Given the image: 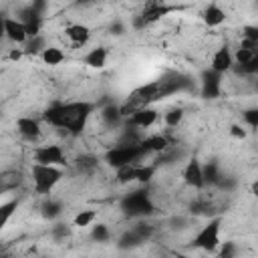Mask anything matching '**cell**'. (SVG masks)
Returning a JSON list of instances; mask_svg holds the SVG:
<instances>
[{
	"instance_id": "obj_1",
	"label": "cell",
	"mask_w": 258,
	"mask_h": 258,
	"mask_svg": "<svg viewBox=\"0 0 258 258\" xmlns=\"http://www.w3.org/2000/svg\"><path fill=\"white\" fill-rule=\"evenodd\" d=\"M93 105L87 101H75V103H64V105H54L50 109L44 111L42 119L46 123H50L52 127L58 129H67L71 135H81L91 113H93Z\"/></svg>"
},
{
	"instance_id": "obj_2",
	"label": "cell",
	"mask_w": 258,
	"mask_h": 258,
	"mask_svg": "<svg viewBox=\"0 0 258 258\" xmlns=\"http://www.w3.org/2000/svg\"><path fill=\"white\" fill-rule=\"evenodd\" d=\"M121 210H123L127 216L143 218V216H151V214L155 212V206H153V202L149 200L147 189H135V191L127 194V196L121 200Z\"/></svg>"
},
{
	"instance_id": "obj_3",
	"label": "cell",
	"mask_w": 258,
	"mask_h": 258,
	"mask_svg": "<svg viewBox=\"0 0 258 258\" xmlns=\"http://www.w3.org/2000/svg\"><path fill=\"white\" fill-rule=\"evenodd\" d=\"M143 155L145 151L141 149V145H119L105 153V161L111 167L121 169L125 165H135V161H139Z\"/></svg>"
},
{
	"instance_id": "obj_4",
	"label": "cell",
	"mask_w": 258,
	"mask_h": 258,
	"mask_svg": "<svg viewBox=\"0 0 258 258\" xmlns=\"http://www.w3.org/2000/svg\"><path fill=\"white\" fill-rule=\"evenodd\" d=\"M60 177H62V171L54 165H40V163L32 165V181L38 194H48L60 181Z\"/></svg>"
},
{
	"instance_id": "obj_5",
	"label": "cell",
	"mask_w": 258,
	"mask_h": 258,
	"mask_svg": "<svg viewBox=\"0 0 258 258\" xmlns=\"http://www.w3.org/2000/svg\"><path fill=\"white\" fill-rule=\"evenodd\" d=\"M220 218H214L210 220L194 238V248H200V250H206V252H212L220 246Z\"/></svg>"
},
{
	"instance_id": "obj_6",
	"label": "cell",
	"mask_w": 258,
	"mask_h": 258,
	"mask_svg": "<svg viewBox=\"0 0 258 258\" xmlns=\"http://www.w3.org/2000/svg\"><path fill=\"white\" fill-rule=\"evenodd\" d=\"M34 159L40 165H64L67 157L58 145H42L34 151Z\"/></svg>"
},
{
	"instance_id": "obj_7",
	"label": "cell",
	"mask_w": 258,
	"mask_h": 258,
	"mask_svg": "<svg viewBox=\"0 0 258 258\" xmlns=\"http://www.w3.org/2000/svg\"><path fill=\"white\" fill-rule=\"evenodd\" d=\"M181 8H183V6H169V4H165V2H149V4L143 8V12H141L139 16L143 18V22H145V26H147V24L157 22L161 16H167L169 12L181 10Z\"/></svg>"
},
{
	"instance_id": "obj_8",
	"label": "cell",
	"mask_w": 258,
	"mask_h": 258,
	"mask_svg": "<svg viewBox=\"0 0 258 258\" xmlns=\"http://www.w3.org/2000/svg\"><path fill=\"white\" fill-rule=\"evenodd\" d=\"M220 83L222 75L208 69L202 73V97L204 99H218L220 97Z\"/></svg>"
},
{
	"instance_id": "obj_9",
	"label": "cell",
	"mask_w": 258,
	"mask_h": 258,
	"mask_svg": "<svg viewBox=\"0 0 258 258\" xmlns=\"http://www.w3.org/2000/svg\"><path fill=\"white\" fill-rule=\"evenodd\" d=\"M183 181L189 185V187H196V189H202L206 185L204 181V171H202V163L198 159H189L187 165L183 167Z\"/></svg>"
},
{
	"instance_id": "obj_10",
	"label": "cell",
	"mask_w": 258,
	"mask_h": 258,
	"mask_svg": "<svg viewBox=\"0 0 258 258\" xmlns=\"http://www.w3.org/2000/svg\"><path fill=\"white\" fill-rule=\"evenodd\" d=\"M2 28H4V34H6V36L12 40V42H16V44L26 42V38H28L26 28H24V24H22L20 20H14V18H4V20H2Z\"/></svg>"
},
{
	"instance_id": "obj_11",
	"label": "cell",
	"mask_w": 258,
	"mask_h": 258,
	"mask_svg": "<svg viewBox=\"0 0 258 258\" xmlns=\"http://www.w3.org/2000/svg\"><path fill=\"white\" fill-rule=\"evenodd\" d=\"M155 121H157V111L151 109V107L139 109V111H135V113L129 117V125L139 127V129H147V127H151Z\"/></svg>"
},
{
	"instance_id": "obj_12",
	"label": "cell",
	"mask_w": 258,
	"mask_h": 258,
	"mask_svg": "<svg viewBox=\"0 0 258 258\" xmlns=\"http://www.w3.org/2000/svg\"><path fill=\"white\" fill-rule=\"evenodd\" d=\"M210 69L216 71V73H220V75L232 69V54H230L228 46H222V48H218V50L214 52V56H212V67H210Z\"/></svg>"
},
{
	"instance_id": "obj_13",
	"label": "cell",
	"mask_w": 258,
	"mask_h": 258,
	"mask_svg": "<svg viewBox=\"0 0 258 258\" xmlns=\"http://www.w3.org/2000/svg\"><path fill=\"white\" fill-rule=\"evenodd\" d=\"M16 127H18V133L26 139H36L40 135V123L32 117H20L16 121Z\"/></svg>"
},
{
	"instance_id": "obj_14",
	"label": "cell",
	"mask_w": 258,
	"mask_h": 258,
	"mask_svg": "<svg viewBox=\"0 0 258 258\" xmlns=\"http://www.w3.org/2000/svg\"><path fill=\"white\" fill-rule=\"evenodd\" d=\"M139 145H141V149H143L145 153H163V151L167 149L169 141H167L165 135H151V137L139 141Z\"/></svg>"
},
{
	"instance_id": "obj_15",
	"label": "cell",
	"mask_w": 258,
	"mask_h": 258,
	"mask_svg": "<svg viewBox=\"0 0 258 258\" xmlns=\"http://www.w3.org/2000/svg\"><path fill=\"white\" fill-rule=\"evenodd\" d=\"M64 32H67V36L71 38V42L75 46H83L91 38V30L85 24H71V26H67Z\"/></svg>"
},
{
	"instance_id": "obj_16",
	"label": "cell",
	"mask_w": 258,
	"mask_h": 258,
	"mask_svg": "<svg viewBox=\"0 0 258 258\" xmlns=\"http://www.w3.org/2000/svg\"><path fill=\"white\" fill-rule=\"evenodd\" d=\"M204 22L208 24V26H220L224 20H226V12L218 6V4H210V6H206V10H204Z\"/></svg>"
},
{
	"instance_id": "obj_17",
	"label": "cell",
	"mask_w": 258,
	"mask_h": 258,
	"mask_svg": "<svg viewBox=\"0 0 258 258\" xmlns=\"http://www.w3.org/2000/svg\"><path fill=\"white\" fill-rule=\"evenodd\" d=\"M105 62H107V48H103V46L93 48V50L85 56V64H89V67H93V69H103Z\"/></svg>"
},
{
	"instance_id": "obj_18",
	"label": "cell",
	"mask_w": 258,
	"mask_h": 258,
	"mask_svg": "<svg viewBox=\"0 0 258 258\" xmlns=\"http://www.w3.org/2000/svg\"><path fill=\"white\" fill-rule=\"evenodd\" d=\"M75 165H77V171H81V173H93L99 165V159L95 155H79Z\"/></svg>"
},
{
	"instance_id": "obj_19",
	"label": "cell",
	"mask_w": 258,
	"mask_h": 258,
	"mask_svg": "<svg viewBox=\"0 0 258 258\" xmlns=\"http://www.w3.org/2000/svg\"><path fill=\"white\" fill-rule=\"evenodd\" d=\"M202 171H204V181H206V185H208V183H210V185H220L222 175H220V169H218V165H216L214 161L202 165Z\"/></svg>"
},
{
	"instance_id": "obj_20",
	"label": "cell",
	"mask_w": 258,
	"mask_h": 258,
	"mask_svg": "<svg viewBox=\"0 0 258 258\" xmlns=\"http://www.w3.org/2000/svg\"><path fill=\"white\" fill-rule=\"evenodd\" d=\"M42 60L46 64H50V67H56V64H60L64 60V52L60 48H56V46H46L42 50Z\"/></svg>"
},
{
	"instance_id": "obj_21",
	"label": "cell",
	"mask_w": 258,
	"mask_h": 258,
	"mask_svg": "<svg viewBox=\"0 0 258 258\" xmlns=\"http://www.w3.org/2000/svg\"><path fill=\"white\" fill-rule=\"evenodd\" d=\"M101 117H103V121H105L107 125H117L123 115H121V109H119L117 105H107V107L103 109Z\"/></svg>"
},
{
	"instance_id": "obj_22",
	"label": "cell",
	"mask_w": 258,
	"mask_h": 258,
	"mask_svg": "<svg viewBox=\"0 0 258 258\" xmlns=\"http://www.w3.org/2000/svg\"><path fill=\"white\" fill-rule=\"evenodd\" d=\"M139 244H143V240L135 234V230L131 228V230H127L121 238H119V248H135V246H139Z\"/></svg>"
},
{
	"instance_id": "obj_23",
	"label": "cell",
	"mask_w": 258,
	"mask_h": 258,
	"mask_svg": "<svg viewBox=\"0 0 258 258\" xmlns=\"http://www.w3.org/2000/svg\"><path fill=\"white\" fill-rule=\"evenodd\" d=\"M95 218H97V210H83V212H79L75 216L73 224L79 226V228H85V226H91Z\"/></svg>"
},
{
	"instance_id": "obj_24",
	"label": "cell",
	"mask_w": 258,
	"mask_h": 258,
	"mask_svg": "<svg viewBox=\"0 0 258 258\" xmlns=\"http://www.w3.org/2000/svg\"><path fill=\"white\" fill-rule=\"evenodd\" d=\"M135 177H137V165H125V167L117 169V181L119 183L135 181Z\"/></svg>"
},
{
	"instance_id": "obj_25",
	"label": "cell",
	"mask_w": 258,
	"mask_h": 258,
	"mask_svg": "<svg viewBox=\"0 0 258 258\" xmlns=\"http://www.w3.org/2000/svg\"><path fill=\"white\" fill-rule=\"evenodd\" d=\"M214 212V206L208 202V200H196L191 204V214H198V216H210Z\"/></svg>"
},
{
	"instance_id": "obj_26",
	"label": "cell",
	"mask_w": 258,
	"mask_h": 258,
	"mask_svg": "<svg viewBox=\"0 0 258 258\" xmlns=\"http://www.w3.org/2000/svg\"><path fill=\"white\" fill-rule=\"evenodd\" d=\"M155 173V165H137V177L135 181L139 183H147Z\"/></svg>"
},
{
	"instance_id": "obj_27",
	"label": "cell",
	"mask_w": 258,
	"mask_h": 258,
	"mask_svg": "<svg viewBox=\"0 0 258 258\" xmlns=\"http://www.w3.org/2000/svg\"><path fill=\"white\" fill-rule=\"evenodd\" d=\"M181 119H183V111H181L179 107L169 109V111L165 113V123H167V127H177V125L181 123Z\"/></svg>"
},
{
	"instance_id": "obj_28",
	"label": "cell",
	"mask_w": 258,
	"mask_h": 258,
	"mask_svg": "<svg viewBox=\"0 0 258 258\" xmlns=\"http://www.w3.org/2000/svg\"><path fill=\"white\" fill-rule=\"evenodd\" d=\"M254 50H248V48H238L236 50V54H234V60H236V64L238 67H244V64H248L252 58H254Z\"/></svg>"
},
{
	"instance_id": "obj_29",
	"label": "cell",
	"mask_w": 258,
	"mask_h": 258,
	"mask_svg": "<svg viewBox=\"0 0 258 258\" xmlns=\"http://www.w3.org/2000/svg\"><path fill=\"white\" fill-rule=\"evenodd\" d=\"M133 230H135V234L145 242V240H149L151 236H153V226L151 224H147V222H139L137 226H133Z\"/></svg>"
},
{
	"instance_id": "obj_30",
	"label": "cell",
	"mask_w": 258,
	"mask_h": 258,
	"mask_svg": "<svg viewBox=\"0 0 258 258\" xmlns=\"http://www.w3.org/2000/svg\"><path fill=\"white\" fill-rule=\"evenodd\" d=\"M60 210H62V206L58 204V202H46L44 206H42V216L44 218H56L58 214H60Z\"/></svg>"
},
{
	"instance_id": "obj_31",
	"label": "cell",
	"mask_w": 258,
	"mask_h": 258,
	"mask_svg": "<svg viewBox=\"0 0 258 258\" xmlns=\"http://www.w3.org/2000/svg\"><path fill=\"white\" fill-rule=\"evenodd\" d=\"M91 236H93V240H97V242H107V240H109V230H107L105 224H97V226H93Z\"/></svg>"
},
{
	"instance_id": "obj_32",
	"label": "cell",
	"mask_w": 258,
	"mask_h": 258,
	"mask_svg": "<svg viewBox=\"0 0 258 258\" xmlns=\"http://www.w3.org/2000/svg\"><path fill=\"white\" fill-rule=\"evenodd\" d=\"M242 38H244V40L258 42V26H254V24H246V26L242 28Z\"/></svg>"
},
{
	"instance_id": "obj_33",
	"label": "cell",
	"mask_w": 258,
	"mask_h": 258,
	"mask_svg": "<svg viewBox=\"0 0 258 258\" xmlns=\"http://www.w3.org/2000/svg\"><path fill=\"white\" fill-rule=\"evenodd\" d=\"M244 123L250 125V127H254V129H258V107L244 111Z\"/></svg>"
},
{
	"instance_id": "obj_34",
	"label": "cell",
	"mask_w": 258,
	"mask_h": 258,
	"mask_svg": "<svg viewBox=\"0 0 258 258\" xmlns=\"http://www.w3.org/2000/svg\"><path fill=\"white\" fill-rule=\"evenodd\" d=\"M236 256V244L234 242H224L220 248L218 258H234Z\"/></svg>"
},
{
	"instance_id": "obj_35",
	"label": "cell",
	"mask_w": 258,
	"mask_h": 258,
	"mask_svg": "<svg viewBox=\"0 0 258 258\" xmlns=\"http://www.w3.org/2000/svg\"><path fill=\"white\" fill-rule=\"evenodd\" d=\"M40 48L44 50V46H42V38L40 36H36V38H30V42L26 44V54H36V52H40Z\"/></svg>"
},
{
	"instance_id": "obj_36",
	"label": "cell",
	"mask_w": 258,
	"mask_h": 258,
	"mask_svg": "<svg viewBox=\"0 0 258 258\" xmlns=\"http://www.w3.org/2000/svg\"><path fill=\"white\" fill-rule=\"evenodd\" d=\"M16 206H18V202L16 200H12V202H8V204H2V224H6L8 222V218L12 216V212L16 210Z\"/></svg>"
},
{
	"instance_id": "obj_37",
	"label": "cell",
	"mask_w": 258,
	"mask_h": 258,
	"mask_svg": "<svg viewBox=\"0 0 258 258\" xmlns=\"http://www.w3.org/2000/svg\"><path fill=\"white\" fill-rule=\"evenodd\" d=\"M240 73H244V75H256V73H258V52L254 54V58H252L248 64L240 67Z\"/></svg>"
},
{
	"instance_id": "obj_38",
	"label": "cell",
	"mask_w": 258,
	"mask_h": 258,
	"mask_svg": "<svg viewBox=\"0 0 258 258\" xmlns=\"http://www.w3.org/2000/svg\"><path fill=\"white\" fill-rule=\"evenodd\" d=\"M230 135L236 139H246V129L242 125H232L230 127Z\"/></svg>"
},
{
	"instance_id": "obj_39",
	"label": "cell",
	"mask_w": 258,
	"mask_h": 258,
	"mask_svg": "<svg viewBox=\"0 0 258 258\" xmlns=\"http://www.w3.org/2000/svg\"><path fill=\"white\" fill-rule=\"evenodd\" d=\"M69 234V230H67V226L64 224H56L54 228H52V236L56 238V240H60V238H64Z\"/></svg>"
},
{
	"instance_id": "obj_40",
	"label": "cell",
	"mask_w": 258,
	"mask_h": 258,
	"mask_svg": "<svg viewBox=\"0 0 258 258\" xmlns=\"http://www.w3.org/2000/svg\"><path fill=\"white\" fill-rule=\"evenodd\" d=\"M8 56H10V60H18V58L22 56V50H10Z\"/></svg>"
},
{
	"instance_id": "obj_41",
	"label": "cell",
	"mask_w": 258,
	"mask_h": 258,
	"mask_svg": "<svg viewBox=\"0 0 258 258\" xmlns=\"http://www.w3.org/2000/svg\"><path fill=\"white\" fill-rule=\"evenodd\" d=\"M111 30H115V34H121L123 32V26L121 24H115V26H111Z\"/></svg>"
},
{
	"instance_id": "obj_42",
	"label": "cell",
	"mask_w": 258,
	"mask_h": 258,
	"mask_svg": "<svg viewBox=\"0 0 258 258\" xmlns=\"http://www.w3.org/2000/svg\"><path fill=\"white\" fill-rule=\"evenodd\" d=\"M252 194H254V196H258V179L252 183Z\"/></svg>"
},
{
	"instance_id": "obj_43",
	"label": "cell",
	"mask_w": 258,
	"mask_h": 258,
	"mask_svg": "<svg viewBox=\"0 0 258 258\" xmlns=\"http://www.w3.org/2000/svg\"><path fill=\"white\" fill-rule=\"evenodd\" d=\"M175 258H187V256H185V254H177Z\"/></svg>"
},
{
	"instance_id": "obj_44",
	"label": "cell",
	"mask_w": 258,
	"mask_h": 258,
	"mask_svg": "<svg viewBox=\"0 0 258 258\" xmlns=\"http://www.w3.org/2000/svg\"><path fill=\"white\" fill-rule=\"evenodd\" d=\"M256 91H258V85H256Z\"/></svg>"
}]
</instances>
